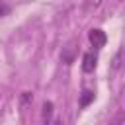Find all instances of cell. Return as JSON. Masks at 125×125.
Here are the masks:
<instances>
[{"label": "cell", "mask_w": 125, "mask_h": 125, "mask_svg": "<svg viewBox=\"0 0 125 125\" xmlns=\"http://www.w3.org/2000/svg\"><path fill=\"white\" fill-rule=\"evenodd\" d=\"M88 39H90V43H92L96 49L104 47V45H105V41H107V37H105V33H104L102 29H90Z\"/></svg>", "instance_id": "obj_1"}, {"label": "cell", "mask_w": 125, "mask_h": 125, "mask_svg": "<svg viewBox=\"0 0 125 125\" xmlns=\"http://www.w3.org/2000/svg\"><path fill=\"white\" fill-rule=\"evenodd\" d=\"M96 62H98V57H96L94 53H86L84 59H82V70H84V72H94Z\"/></svg>", "instance_id": "obj_2"}, {"label": "cell", "mask_w": 125, "mask_h": 125, "mask_svg": "<svg viewBox=\"0 0 125 125\" xmlns=\"http://www.w3.org/2000/svg\"><path fill=\"white\" fill-rule=\"evenodd\" d=\"M51 117H53V104L51 102H45L43 104V123L49 125L51 123Z\"/></svg>", "instance_id": "obj_3"}, {"label": "cell", "mask_w": 125, "mask_h": 125, "mask_svg": "<svg viewBox=\"0 0 125 125\" xmlns=\"http://www.w3.org/2000/svg\"><path fill=\"white\" fill-rule=\"evenodd\" d=\"M102 6V0H84V12H94Z\"/></svg>", "instance_id": "obj_4"}, {"label": "cell", "mask_w": 125, "mask_h": 125, "mask_svg": "<svg viewBox=\"0 0 125 125\" xmlns=\"http://www.w3.org/2000/svg\"><path fill=\"white\" fill-rule=\"evenodd\" d=\"M62 61H64L66 64H70V62L74 61V47H72V45H68L66 51H62Z\"/></svg>", "instance_id": "obj_5"}, {"label": "cell", "mask_w": 125, "mask_h": 125, "mask_svg": "<svg viewBox=\"0 0 125 125\" xmlns=\"http://www.w3.org/2000/svg\"><path fill=\"white\" fill-rule=\"evenodd\" d=\"M92 100H94V92H84L82 94V100H80V105H88Z\"/></svg>", "instance_id": "obj_6"}, {"label": "cell", "mask_w": 125, "mask_h": 125, "mask_svg": "<svg viewBox=\"0 0 125 125\" xmlns=\"http://www.w3.org/2000/svg\"><path fill=\"white\" fill-rule=\"evenodd\" d=\"M31 100H33L31 92H23V94H21V107H25V105H27V104H29Z\"/></svg>", "instance_id": "obj_7"}, {"label": "cell", "mask_w": 125, "mask_h": 125, "mask_svg": "<svg viewBox=\"0 0 125 125\" xmlns=\"http://www.w3.org/2000/svg\"><path fill=\"white\" fill-rule=\"evenodd\" d=\"M119 61H121V51H117V53H115V57H113V68H115V70H117V68H119V64H121Z\"/></svg>", "instance_id": "obj_8"}, {"label": "cell", "mask_w": 125, "mask_h": 125, "mask_svg": "<svg viewBox=\"0 0 125 125\" xmlns=\"http://www.w3.org/2000/svg\"><path fill=\"white\" fill-rule=\"evenodd\" d=\"M111 125H125V123H123V113H119V115H117V119H115Z\"/></svg>", "instance_id": "obj_9"}, {"label": "cell", "mask_w": 125, "mask_h": 125, "mask_svg": "<svg viewBox=\"0 0 125 125\" xmlns=\"http://www.w3.org/2000/svg\"><path fill=\"white\" fill-rule=\"evenodd\" d=\"M57 125H62V121H59V123H57Z\"/></svg>", "instance_id": "obj_10"}]
</instances>
